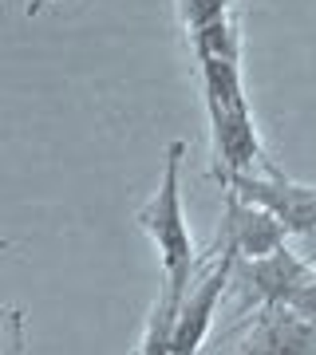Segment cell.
Here are the masks:
<instances>
[{
  "label": "cell",
  "instance_id": "3957f363",
  "mask_svg": "<svg viewBox=\"0 0 316 355\" xmlns=\"http://www.w3.org/2000/svg\"><path fill=\"white\" fill-rule=\"evenodd\" d=\"M233 265H238L233 237L217 225L214 249L206 257H198L194 277H190V288H186V296H182V308H178V320H174V340H170V355H198L202 352L206 336L214 328L217 300H222V292L229 288Z\"/></svg>",
  "mask_w": 316,
  "mask_h": 355
},
{
  "label": "cell",
  "instance_id": "6da1fadb",
  "mask_svg": "<svg viewBox=\"0 0 316 355\" xmlns=\"http://www.w3.org/2000/svg\"><path fill=\"white\" fill-rule=\"evenodd\" d=\"M198 76L206 91V111H210V139H214V178L253 174L269 162L257 123L249 111L245 79H241V60L229 55H194Z\"/></svg>",
  "mask_w": 316,
  "mask_h": 355
},
{
  "label": "cell",
  "instance_id": "9c48e42d",
  "mask_svg": "<svg viewBox=\"0 0 316 355\" xmlns=\"http://www.w3.org/2000/svg\"><path fill=\"white\" fill-rule=\"evenodd\" d=\"M0 355H28L24 312L13 304H0Z\"/></svg>",
  "mask_w": 316,
  "mask_h": 355
},
{
  "label": "cell",
  "instance_id": "8fae6325",
  "mask_svg": "<svg viewBox=\"0 0 316 355\" xmlns=\"http://www.w3.org/2000/svg\"><path fill=\"white\" fill-rule=\"evenodd\" d=\"M48 4H56V0H28V8H24V12H28V16H40L44 8H48Z\"/></svg>",
  "mask_w": 316,
  "mask_h": 355
},
{
  "label": "cell",
  "instance_id": "7a4b0ae2",
  "mask_svg": "<svg viewBox=\"0 0 316 355\" xmlns=\"http://www.w3.org/2000/svg\"><path fill=\"white\" fill-rule=\"evenodd\" d=\"M182 154H186V142H170L166 146L158 190L135 214L139 229L154 241V249H158L163 296L174 300L178 308H182V296H186L194 265H198V249H194V237H190V225H186V209H182Z\"/></svg>",
  "mask_w": 316,
  "mask_h": 355
},
{
  "label": "cell",
  "instance_id": "8992f818",
  "mask_svg": "<svg viewBox=\"0 0 316 355\" xmlns=\"http://www.w3.org/2000/svg\"><path fill=\"white\" fill-rule=\"evenodd\" d=\"M308 272H313V265L301 261L289 245H281L277 253H269V257H249V261L238 257L233 277H229V284L241 292L238 312L261 308V304H289L292 296L304 288Z\"/></svg>",
  "mask_w": 316,
  "mask_h": 355
},
{
  "label": "cell",
  "instance_id": "30bf717a",
  "mask_svg": "<svg viewBox=\"0 0 316 355\" xmlns=\"http://www.w3.org/2000/svg\"><path fill=\"white\" fill-rule=\"evenodd\" d=\"M289 304H292V308H301L304 316H313V320H316V268L308 272V280H304V288L297 292V296H292Z\"/></svg>",
  "mask_w": 316,
  "mask_h": 355
},
{
  "label": "cell",
  "instance_id": "277c9868",
  "mask_svg": "<svg viewBox=\"0 0 316 355\" xmlns=\"http://www.w3.org/2000/svg\"><path fill=\"white\" fill-rule=\"evenodd\" d=\"M222 190H233L238 198L269 209L285 225V233H292V237H316V186L292 182L273 162H265L253 174L222 178Z\"/></svg>",
  "mask_w": 316,
  "mask_h": 355
},
{
  "label": "cell",
  "instance_id": "5b68a950",
  "mask_svg": "<svg viewBox=\"0 0 316 355\" xmlns=\"http://www.w3.org/2000/svg\"><path fill=\"white\" fill-rule=\"evenodd\" d=\"M226 355H316V320L292 304L253 308Z\"/></svg>",
  "mask_w": 316,
  "mask_h": 355
},
{
  "label": "cell",
  "instance_id": "52a82bcc",
  "mask_svg": "<svg viewBox=\"0 0 316 355\" xmlns=\"http://www.w3.org/2000/svg\"><path fill=\"white\" fill-rule=\"evenodd\" d=\"M222 229H226L229 237H233V249L238 257H269L277 253L281 245H285V225H281L277 217L261 209V205L245 202L238 198L233 190H226V214H222Z\"/></svg>",
  "mask_w": 316,
  "mask_h": 355
},
{
  "label": "cell",
  "instance_id": "ba28073f",
  "mask_svg": "<svg viewBox=\"0 0 316 355\" xmlns=\"http://www.w3.org/2000/svg\"><path fill=\"white\" fill-rule=\"evenodd\" d=\"M178 16H182L186 36H194V32H202V28L238 12H233V0H178Z\"/></svg>",
  "mask_w": 316,
  "mask_h": 355
}]
</instances>
